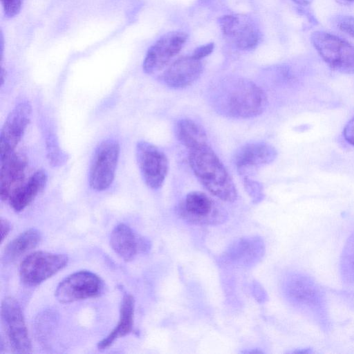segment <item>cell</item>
I'll return each mask as SVG.
<instances>
[{
  "instance_id": "cell-8",
  "label": "cell",
  "mask_w": 354,
  "mask_h": 354,
  "mask_svg": "<svg viewBox=\"0 0 354 354\" xmlns=\"http://www.w3.org/2000/svg\"><path fill=\"white\" fill-rule=\"evenodd\" d=\"M138 165L145 184L152 189L160 188L169 170L165 153L153 144L140 141L136 147Z\"/></svg>"
},
{
  "instance_id": "cell-7",
  "label": "cell",
  "mask_w": 354,
  "mask_h": 354,
  "mask_svg": "<svg viewBox=\"0 0 354 354\" xmlns=\"http://www.w3.org/2000/svg\"><path fill=\"white\" fill-rule=\"evenodd\" d=\"M120 145L112 140L102 141L95 149L89 170L90 187L96 191L106 189L113 183L119 159Z\"/></svg>"
},
{
  "instance_id": "cell-24",
  "label": "cell",
  "mask_w": 354,
  "mask_h": 354,
  "mask_svg": "<svg viewBox=\"0 0 354 354\" xmlns=\"http://www.w3.org/2000/svg\"><path fill=\"white\" fill-rule=\"evenodd\" d=\"M46 145L48 159L53 166H60L66 161V154L60 149L54 138H49L46 140Z\"/></svg>"
},
{
  "instance_id": "cell-15",
  "label": "cell",
  "mask_w": 354,
  "mask_h": 354,
  "mask_svg": "<svg viewBox=\"0 0 354 354\" xmlns=\"http://www.w3.org/2000/svg\"><path fill=\"white\" fill-rule=\"evenodd\" d=\"M0 162V196L2 201H8L24 183L27 160L23 154L14 151L1 157Z\"/></svg>"
},
{
  "instance_id": "cell-23",
  "label": "cell",
  "mask_w": 354,
  "mask_h": 354,
  "mask_svg": "<svg viewBox=\"0 0 354 354\" xmlns=\"http://www.w3.org/2000/svg\"><path fill=\"white\" fill-rule=\"evenodd\" d=\"M339 272L344 283L354 284V232L344 246L339 261Z\"/></svg>"
},
{
  "instance_id": "cell-27",
  "label": "cell",
  "mask_w": 354,
  "mask_h": 354,
  "mask_svg": "<svg viewBox=\"0 0 354 354\" xmlns=\"http://www.w3.org/2000/svg\"><path fill=\"white\" fill-rule=\"evenodd\" d=\"M339 28L354 37V17L343 16L337 22Z\"/></svg>"
},
{
  "instance_id": "cell-25",
  "label": "cell",
  "mask_w": 354,
  "mask_h": 354,
  "mask_svg": "<svg viewBox=\"0 0 354 354\" xmlns=\"http://www.w3.org/2000/svg\"><path fill=\"white\" fill-rule=\"evenodd\" d=\"M243 186L253 203H258L264 198V193L262 185L250 176L243 177Z\"/></svg>"
},
{
  "instance_id": "cell-19",
  "label": "cell",
  "mask_w": 354,
  "mask_h": 354,
  "mask_svg": "<svg viewBox=\"0 0 354 354\" xmlns=\"http://www.w3.org/2000/svg\"><path fill=\"white\" fill-rule=\"evenodd\" d=\"M47 179V174L43 169L34 173L10 196L8 201L10 207L15 212L23 211L44 189Z\"/></svg>"
},
{
  "instance_id": "cell-17",
  "label": "cell",
  "mask_w": 354,
  "mask_h": 354,
  "mask_svg": "<svg viewBox=\"0 0 354 354\" xmlns=\"http://www.w3.org/2000/svg\"><path fill=\"white\" fill-rule=\"evenodd\" d=\"M263 241L259 236L241 238L234 241L227 250L225 257L230 263L240 267H251L263 256Z\"/></svg>"
},
{
  "instance_id": "cell-3",
  "label": "cell",
  "mask_w": 354,
  "mask_h": 354,
  "mask_svg": "<svg viewBox=\"0 0 354 354\" xmlns=\"http://www.w3.org/2000/svg\"><path fill=\"white\" fill-rule=\"evenodd\" d=\"M188 160L194 175L209 193L223 201L236 200L237 191L229 172L209 145L189 151Z\"/></svg>"
},
{
  "instance_id": "cell-5",
  "label": "cell",
  "mask_w": 354,
  "mask_h": 354,
  "mask_svg": "<svg viewBox=\"0 0 354 354\" xmlns=\"http://www.w3.org/2000/svg\"><path fill=\"white\" fill-rule=\"evenodd\" d=\"M179 216L187 223L198 225H216L227 218L225 211L206 194L199 191L188 193L179 203Z\"/></svg>"
},
{
  "instance_id": "cell-29",
  "label": "cell",
  "mask_w": 354,
  "mask_h": 354,
  "mask_svg": "<svg viewBox=\"0 0 354 354\" xmlns=\"http://www.w3.org/2000/svg\"><path fill=\"white\" fill-rule=\"evenodd\" d=\"M343 136L349 144L354 146V117L345 125L343 130Z\"/></svg>"
},
{
  "instance_id": "cell-12",
  "label": "cell",
  "mask_w": 354,
  "mask_h": 354,
  "mask_svg": "<svg viewBox=\"0 0 354 354\" xmlns=\"http://www.w3.org/2000/svg\"><path fill=\"white\" fill-rule=\"evenodd\" d=\"M31 113L27 101L19 102L10 112L1 131L0 158L15 151L30 123Z\"/></svg>"
},
{
  "instance_id": "cell-9",
  "label": "cell",
  "mask_w": 354,
  "mask_h": 354,
  "mask_svg": "<svg viewBox=\"0 0 354 354\" xmlns=\"http://www.w3.org/2000/svg\"><path fill=\"white\" fill-rule=\"evenodd\" d=\"M104 283L95 274L86 270L74 272L57 286L55 295L57 299L68 304L99 296L103 291Z\"/></svg>"
},
{
  "instance_id": "cell-4",
  "label": "cell",
  "mask_w": 354,
  "mask_h": 354,
  "mask_svg": "<svg viewBox=\"0 0 354 354\" xmlns=\"http://www.w3.org/2000/svg\"><path fill=\"white\" fill-rule=\"evenodd\" d=\"M310 41L323 60L334 71L354 73V46L325 31H315Z\"/></svg>"
},
{
  "instance_id": "cell-20",
  "label": "cell",
  "mask_w": 354,
  "mask_h": 354,
  "mask_svg": "<svg viewBox=\"0 0 354 354\" xmlns=\"http://www.w3.org/2000/svg\"><path fill=\"white\" fill-rule=\"evenodd\" d=\"M135 301L132 295H124L120 309V319L115 328L102 340L97 348L104 350L109 347L116 339L129 334L133 328Z\"/></svg>"
},
{
  "instance_id": "cell-22",
  "label": "cell",
  "mask_w": 354,
  "mask_h": 354,
  "mask_svg": "<svg viewBox=\"0 0 354 354\" xmlns=\"http://www.w3.org/2000/svg\"><path fill=\"white\" fill-rule=\"evenodd\" d=\"M40 232L35 229H28L10 241L5 248L3 261L12 262L28 250L35 248L40 242Z\"/></svg>"
},
{
  "instance_id": "cell-16",
  "label": "cell",
  "mask_w": 354,
  "mask_h": 354,
  "mask_svg": "<svg viewBox=\"0 0 354 354\" xmlns=\"http://www.w3.org/2000/svg\"><path fill=\"white\" fill-rule=\"evenodd\" d=\"M203 65L192 56L183 57L171 64L163 74V80L169 87L183 88L192 85L201 76Z\"/></svg>"
},
{
  "instance_id": "cell-28",
  "label": "cell",
  "mask_w": 354,
  "mask_h": 354,
  "mask_svg": "<svg viewBox=\"0 0 354 354\" xmlns=\"http://www.w3.org/2000/svg\"><path fill=\"white\" fill-rule=\"evenodd\" d=\"M214 48V45L213 43L206 44L196 48L192 56L196 59L201 60L211 54Z\"/></svg>"
},
{
  "instance_id": "cell-21",
  "label": "cell",
  "mask_w": 354,
  "mask_h": 354,
  "mask_svg": "<svg viewBox=\"0 0 354 354\" xmlns=\"http://www.w3.org/2000/svg\"><path fill=\"white\" fill-rule=\"evenodd\" d=\"M174 129L177 140L189 151L208 145L205 131L192 119L178 120Z\"/></svg>"
},
{
  "instance_id": "cell-31",
  "label": "cell",
  "mask_w": 354,
  "mask_h": 354,
  "mask_svg": "<svg viewBox=\"0 0 354 354\" xmlns=\"http://www.w3.org/2000/svg\"><path fill=\"white\" fill-rule=\"evenodd\" d=\"M5 73H4V71L3 69L2 68L1 69V85L3 84V81H4V76H5Z\"/></svg>"
},
{
  "instance_id": "cell-26",
  "label": "cell",
  "mask_w": 354,
  "mask_h": 354,
  "mask_svg": "<svg viewBox=\"0 0 354 354\" xmlns=\"http://www.w3.org/2000/svg\"><path fill=\"white\" fill-rule=\"evenodd\" d=\"M5 15L13 17L19 14L22 6V0H1Z\"/></svg>"
},
{
  "instance_id": "cell-1",
  "label": "cell",
  "mask_w": 354,
  "mask_h": 354,
  "mask_svg": "<svg viewBox=\"0 0 354 354\" xmlns=\"http://www.w3.org/2000/svg\"><path fill=\"white\" fill-rule=\"evenodd\" d=\"M213 108L225 116L248 119L261 115L268 104L262 88L244 78L225 79L209 91Z\"/></svg>"
},
{
  "instance_id": "cell-32",
  "label": "cell",
  "mask_w": 354,
  "mask_h": 354,
  "mask_svg": "<svg viewBox=\"0 0 354 354\" xmlns=\"http://www.w3.org/2000/svg\"><path fill=\"white\" fill-rule=\"evenodd\" d=\"M346 1H354V0H346Z\"/></svg>"
},
{
  "instance_id": "cell-2",
  "label": "cell",
  "mask_w": 354,
  "mask_h": 354,
  "mask_svg": "<svg viewBox=\"0 0 354 354\" xmlns=\"http://www.w3.org/2000/svg\"><path fill=\"white\" fill-rule=\"evenodd\" d=\"M282 290L295 308L322 328L329 326L325 294L311 277L301 272L289 273L283 279Z\"/></svg>"
},
{
  "instance_id": "cell-10",
  "label": "cell",
  "mask_w": 354,
  "mask_h": 354,
  "mask_svg": "<svg viewBox=\"0 0 354 354\" xmlns=\"http://www.w3.org/2000/svg\"><path fill=\"white\" fill-rule=\"evenodd\" d=\"M187 35L181 31L168 32L148 50L143 62V71L153 74L162 70L177 55L186 42Z\"/></svg>"
},
{
  "instance_id": "cell-14",
  "label": "cell",
  "mask_w": 354,
  "mask_h": 354,
  "mask_svg": "<svg viewBox=\"0 0 354 354\" xmlns=\"http://www.w3.org/2000/svg\"><path fill=\"white\" fill-rule=\"evenodd\" d=\"M223 33L239 48H253L259 42L258 28L250 19L241 15H225L218 19Z\"/></svg>"
},
{
  "instance_id": "cell-6",
  "label": "cell",
  "mask_w": 354,
  "mask_h": 354,
  "mask_svg": "<svg viewBox=\"0 0 354 354\" xmlns=\"http://www.w3.org/2000/svg\"><path fill=\"white\" fill-rule=\"evenodd\" d=\"M68 261L67 256L62 254L44 251L32 252L19 266L20 279L28 286H36L63 269Z\"/></svg>"
},
{
  "instance_id": "cell-30",
  "label": "cell",
  "mask_w": 354,
  "mask_h": 354,
  "mask_svg": "<svg viewBox=\"0 0 354 354\" xmlns=\"http://www.w3.org/2000/svg\"><path fill=\"white\" fill-rule=\"evenodd\" d=\"M11 229V226L10 223L3 218H1V242L5 239V238L8 236Z\"/></svg>"
},
{
  "instance_id": "cell-13",
  "label": "cell",
  "mask_w": 354,
  "mask_h": 354,
  "mask_svg": "<svg viewBox=\"0 0 354 354\" xmlns=\"http://www.w3.org/2000/svg\"><path fill=\"white\" fill-rule=\"evenodd\" d=\"M277 156V150L268 143L249 142L236 151L234 163L241 176H250L258 169L272 162Z\"/></svg>"
},
{
  "instance_id": "cell-18",
  "label": "cell",
  "mask_w": 354,
  "mask_h": 354,
  "mask_svg": "<svg viewBox=\"0 0 354 354\" xmlns=\"http://www.w3.org/2000/svg\"><path fill=\"white\" fill-rule=\"evenodd\" d=\"M110 244L115 252L125 261L134 259L139 250H144L146 243L138 239L127 225L120 223L112 230Z\"/></svg>"
},
{
  "instance_id": "cell-11",
  "label": "cell",
  "mask_w": 354,
  "mask_h": 354,
  "mask_svg": "<svg viewBox=\"0 0 354 354\" xmlns=\"http://www.w3.org/2000/svg\"><path fill=\"white\" fill-rule=\"evenodd\" d=\"M1 319L13 349L19 353L31 352V342L20 306L12 297H6L1 304Z\"/></svg>"
}]
</instances>
